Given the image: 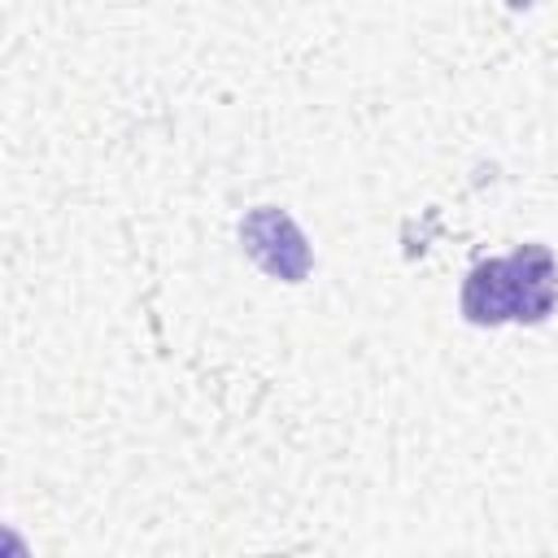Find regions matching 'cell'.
<instances>
[{
    "label": "cell",
    "instance_id": "6da1fadb",
    "mask_svg": "<svg viewBox=\"0 0 558 558\" xmlns=\"http://www.w3.org/2000/svg\"><path fill=\"white\" fill-rule=\"evenodd\" d=\"M558 301V262L545 244H523L510 257L480 262L462 283V314L480 327L541 323Z\"/></svg>",
    "mask_w": 558,
    "mask_h": 558
},
{
    "label": "cell",
    "instance_id": "7a4b0ae2",
    "mask_svg": "<svg viewBox=\"0 0 558 558\" xmlns=\"http://www.w3.org/2000/svg\"><path fill=\"white\" fill-rule=\"evenodd\" d=\"M240 244H244V253L270 279H283V283H301L310 275V266H314V253H310L305 231L292 222L288 209H275V205H257V209L244 214Z\"/></svg>",
    "mask_w": 558,
    "mask_h": 558
},
{
    "label": "cell",
    "instance_id": "3957f363",
    "mask_svg": "<svg viewBox=\"0 0 558 558\" xmlns=\"http://www.w3.org/2000/svg\"><path fill=\"white\" fill-rule=\"evenodd\" d=\"M506 4H510V9H527L532 0H506Z\"/></svg>",
    "mask_w": 558,
    "mask_h": 558
}]
</instances>
